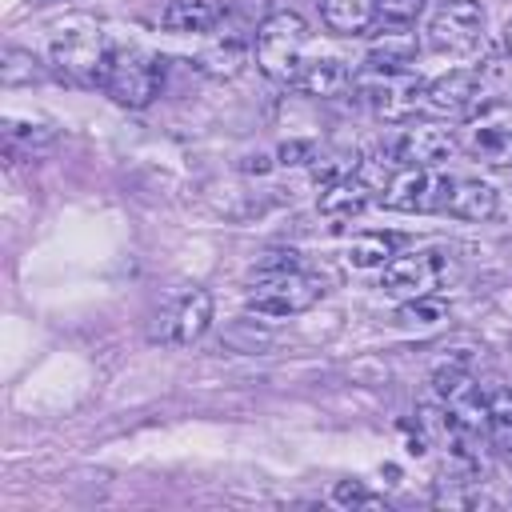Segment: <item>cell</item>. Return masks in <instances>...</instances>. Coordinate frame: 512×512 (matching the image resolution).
<instances>
[{
  "label": "cell",
  "instance_id": "6da1fadb",
  "mask_svg": "<svg viewBox=\"0 0 512 512\" xmlns=\"http://www.w3.org/2000/svg\"><path fill=\"white\" fill-rule=\"evenodd\" d=\"M308 44H312V32H308L304 16H296V12H272L268 20L256 24V36H252L260 72L288 88H296V80L304 72Z\"/></svg>",
  "mask_w": 512,
  "mask_h": 512
},
{
  "label": "cell",
  "instance_id": "7a4b0ae2",
  "mask_svg": "<svg viewBox=\"0 0 512 512\" xmlns=\"http://www.w3.org/2000/svg\"><path fill=\"white\" fill-rule=\"evenodd\" d=\"M164 84V60L144 48H112L100 88L124 104V108H148L160 96Z\"/></svg>",
  "mask_w": 512,
  "mask_h": 512
},
{
  "label": "cell",
  "instance_id": "3957f363",
  "mask_svg": "<svg viewBox=\"0 0 512 512\" xmlns=\"http://www.w3.org/2000/svg\"><path fill=\"white\" fill-rule=\"evenodd\" d=\"M324 296V280L304 268H280V272H256L252 292L244 296V308L256 316H296L308 312Z\"/></svg>",
  "mask_w": 512,
  "mask_h": 512
},
{
  "label": "cell",
  "instance_id": "277c9868",
  "mask_svg": "<svg viewBox=\"0 0 512 512\" xmlns=\"http://www.w3.org/2000/svg\"><path fill=\"white\" fill-rule=\"evenodd\" d=\"M456 256L448 248H416L404 256H392L380 272V288L388 296H428L436 288H444L448 280H456Z\"/></svg>",
  "mask_w": 512,
  "mask_h": 512
},
{
  "label": "cell",
  "instance_id": "5b68a950",
  "mask_svg": "<svg viewBox=\"0 0 512 512\" xmlns=\"http://www.w3.org/2000/svg\"><path fill=\"white\" fill-rule=\"evenodd\" d=\"M428 48L440 56H472L484 40V8L480 0H440L424 32Z\"/></svg>",
  "mask_w": 512,
  "mask_h": 512
},
{
  "label": "cell",
  "instance_id": "8992f818",
  "mask_svg": "<svg viewBox=\"0 0 512 512\" xmlns=\"http://www.w3.org/2000/svg\"><path fill=\"white\" fill-rule=\"evenodd\" d=\"M432 380H436L432 388H436L440 408H444L456 424H464V428L488 436V396L480 392V384L472 380V372L460 368V364H448V368H436Z\"/></svg>",
  "mask_w": 512,
  "mask_h": 512
},
{
  "label": "cell",
  "instance_id": "52a82bcc",
  "mask_svg": "<svg viewBox=\"0 0 512 512\" xmlns=\"http://www.w3.org/2000/svg\"><path fill=\"white\" fill-rule=\"evenodd\" d=\"M452 180L440 168H400L384 188V208L396 212H436L448 204Z\"/></svg>",
  "mask_w": 512,
  "mask_h": 512
},
{
  "label": "cell",
  "instance_id": "ba28073f",
  "mask_svg": "<svg viewBox=\"0 0 512 512\" xmlns=\"http://www.w3.org/2000/svg\"><path fill=\"white\" fill-rule=\"evenodd\" d=\"M108 52L112 48L100 40V32H64L52 40V64L60 68V76H68L72 84H88V88H100Z\"/></svg>",
  "mask_w": 512,
  "mask_h": 512
},
{
  "label": "cell",
  "instance_id": "9c48e42d",
  "mask_svg": "<svg viewBox=\"0 0 512 512\" xmlns=\"http://www.w3.org/2000/svg\"><path fill=\"white\" fill-rule=\"evenodd\" d=\"M424 80L416 76V72H404V76H368L364 84H360V96H364V104L376 112V116H384V120H404L412 108H416V100L424 96Z\"/></svg>",
  "mask_w": 512,
  "mask_h": 512
},
{
  "label": "cell",
  "instance_id": "30bf717a",
  "mask_svg": "<svg viewBox=\"0 0 512 512\" xmlns=\"http://www.w3.org/2000/svg\"><path fill=\"white\" fill-rule=\"evenodd\" d=\"M396 156L404 168H440L456 156V136L436 124H412L396 140Z\"/></svg>",
  "mask_w": 512,
  "mask_h": 512
},
{
  "label": "cell",
  "instance_id": "8fae6325",
  "mask_svg": "<svg viewBox=\"0 0 512 512\" xmlns=\"http://www.w3.org/2000/svg\"><path fill=\"white\" fill-rule=\"evenodd\" d=\"M468 148L476 160L488 168H512V112L508 108H488L468 136Z\"/></svg>",
  "mask_w": 512,
  "mask_h": 512
},
{
  "label": "cell",
  "instance_id": "7c38bea8",
  "mask_svg": "<svg viewBox=\"0 0 512 512\" xmlns=\"http://www.w3.org/2000/svg\"><path fill=\"white\" fill-rule=\"evenodd\" d=\"M424 100H428L432 112H448V116L468 112V108L480 100V72H472V68H452V72L436 76V80L424 88Z\"/></svg>",
  "mask_w": 512,
  "mask_h": 512
},
{
  "label": "cell",
  "instance_id": "4fadbf2b",
  "mask_svg": "<svg viewBox=\"0 0 512 512\" xmlns=\"http://www.w3.org/2000/svg\"><path fill=\"white\" fill-rule=\"evenodd\" d=\"M372 200V184L356 172H340L336 180L320 184V212L324 216H336V220H348L356 212H364V204Z\"/></svg>",
  "mask_w": 512,
  "mask_h": 512
},
{
  "label": "cell",
  "instance_id": "5bb4252c",
  "mask_svg": "<svg viewBox=\"0 0 512 512\" xmlns=\"http://www.w3.org/2000/svg\"><path fill=\"white\" fill-rule=\"evenodd\" d=\"M208 324H212V292L192 288V292L176 304V312H172V320H168V340H172V344H196V340L208 332Z\"/></svg>",
  "mask_w": 512,
  "mask_h": 512
},
{
  "label": "cell",
  "instance_id": "9a60e30c",
  "mask_svg": "<svg viewBox=\"0 0 512 512\" xmlns=\"http://www.w3.org/2000/svg\"><path fill=\"white\" fill-rule=\"evenodd\" d=\"M220 4H208V0H172L164 4L160 12V28L164 32H176V36H204L220 24Z\"/></svg>",
  "mask_w": 512,
  "mask_h": 512
},
{
  "label": "cell",
  "instance_id": "2e32d148",
  "mask_svg": "<svg viewBox=\"0 0 512 512\" xmlns=\"http://www.w3.org/2000/svg\"><path fill=\"white\" fill-rule=\"evenodd\" d=\"M380 16L376 0H320V20L336 36H364Z\"/></svg>",
  "mask_w": 512,
  "mask_h": 512
},
{
  "label": "cell",
  "instance_id": "e0dca14e",
  "mask_svg": "<svg viewBox=\"0 0 512 512\" xmlns=\"http://www.w3.org/2000/svg\"><path fill=\"white\" fill-rule=\"evenodd\" d=\"M348 80H352V68H348L344 56H312L308 52L296 88L308 92V96H336V92L348 88Z\"/></svg>",
  "mask_w": 512,
  "mask_h": 512
},
{
  "label": "cell",
  "instance_id": "ac0fdd59",
  "mask_svg": "<svg viewBox=\"0 0 512 512\" xmlns=\"http://www.w3.org/2000/svg\"><path fill=\"white\" fill-rule=\"evenodd\" d=\"M496 204H500V192L488 180H452L444 212L456 220H488L496 212Z\"/></svg>",
  "mask_w": 512,
  "mask_h": 512
},
{
  "label": "cell",
  "instance_id": "d6986e66",
  "mask_svg": "<svg viewBox=\"0 0 512 512\" xmlns=\"http://www.w3.org/2000/svg\"><path fill=\"white\" fill-rule=\"evenodd\" d=\"M448 320V300H440L436 292L428 296H408L400 308H396V324L400 328H436Z\"/></svg>",
  "mask_w": 512,
  "mask_h": 512
},
{
  "label": "cell",
  "instance_id": "ffe728a7",
  "mask_svg": "<svg viewBox=\"0 0 512 512\" xmlns=\"http://www.w3.org/2000/svg\"><path fill=\"white\" fill-rule=\"evenodd\" d=\"M488 440L500 448L504 460H512V392L508 388L488 392Z\"/></svg>",
  "mask_w": 512,
  "mask_h": 512
},
{
  "label": "cell",
  "instance_id": "44dd1931",
  "mask_svg": "<svg viewBox=\"0 0 512 512\" xmlns=\"http://www.w3.org/2000/svg\"><path fill=\"white\" fill-rule=\"evenodd\" d=\"M416 56H412V44L400 40V44H376L368 56H364V72L368 76H404L412 72Z\"/></svg>",
  "mask_w": 512,
  "mask_h": 512
},
{
  "label": "cell",
  "instance_id": "7402d4cb",
  "mask_svg": "<svg viewBox=\"0 0 512 512\" xmlns=\"http://www.w3.org/2000/svg\"><path fill=\"white\" fill-rule=\"evenodd\" d=\"M392 248H396V236H388V232H364V236H356L348 244V256L344 260L352 268H384L392 260Z\"/></svg>",
  "mask_w": 512,
  "mask_h": 512
},
{
  "label": "cell",
  "instance_id": "603a6c76",
  "mask_svg": "<svg viewBox=\"0 0 512 512\" xmlns=\"http://www.w3.org/2000/svg\"><path fill=\"white\" fill-rule=\"evenodd\" d=\"M4 140H8V148L40 152V148H48V144L56 140V132H52V128H44V124H20V120H4Z\"/></svg>",
  "mask_w": 512,
  "mask_h": 512
},
{
  "label": "cell",
  "instance_id": "cb8c5ba5",
  "mask_svg": "<svg viewBox=\"0 0 512 512\" xmlns=\"http://www.w3.org/2000/svg\"><path fill=\"white\" fill-rule=\"evenodd\" d=\"M244 64V44L240 40H228V44H216L200 56V68L212 72V76H236Z\"/></svg>",
  "mask_w": 512,
  "mask_h": 512
},
{
  "label": "cell",
  "instance_id": "d4e9b609",
  "mask_svg": "<svg viewBox=\"0 0 512 512\" xmlns=\"http://www.w3.org/2000/svg\"><path fill=\"white\" fill-rule=\"evenodd\" d=\"M0 76H4L8 88H16V84H32V80H40V68H36V60H32V52H24V48H4Z\"/></svg>",
  "mask_w": 512,
  "mask_h": 512
},
{
  "label": "cell",
  "instance_id": "484cf974",
  "mask_svg": "<svg viewBox=\"0 0 512 512\" xmlns=\"http://www.w3.org/2000/svg\"><path fill=\"white\" fill-rule=\"evenodd\" d=\"M332 500H336L340 508H380V504H384L376 492L364 488V480H340V484L332 488Z\"/></svg>",
  "mask_w": 512,
  "mask_h": 512
},
{
  "label": "cell",
  "instance_id": "4316f807",
  "mask_svg": "<svg viewBox=\"0 0 512 512\" xmlns=\"http://www.w3.org/2000/svg\"><path fill=\"white\" fill-rule=\"evenodd\" d=\"M220 12L236 16L240 24H260L272 16V0H220Z\"/></svg>",
  "mask_w": 512,
  "mask_h": 512
},
{
  "label": "cell",
  "instance_id": "83f0119b",
  "mask_svg": "<svg viewBox=\"0 0 512 512\" xmlns=\"http://www.w3.org/2000/svg\"><path fill=\"white\" fill-rule=\"evenodd\" d=\"M376 4H380V16L388 24H396V28L416 24V16L424 12V0H376Z\"/></svg>",
  "mask_w": 512,
  "mask_h": 512
},
{
  "label": "cell",
  "instance_id": "f1b7e54d",
  "mask_svg": "<svg viewBox=\"0 0 512 512\" xmlns=\"http://www.w3.org/2000/svg\"><path fill=\"white\" fill-rule=\"evenodd\" d=\"M316 156V144L312 140H288L280 148V164H308Z\"/></svg>",
  "mask_w": 512,
  "mask_h": 512
},
{
  "label": "cell",
  "instance_id": "f546056e",
  "mask_svg": "<svg viewBox=\"0 0 512 512\" xmlns=\"http://www.w3.org/2000/svg\"><path fill=\"white\" fill-rule=\"evenodd\" d=\"M504 48H508V52H512V20H508V24H504Z\"/></svg>",
  "mask_w": 512,
  "mask_h": 512
}]
</instances>
